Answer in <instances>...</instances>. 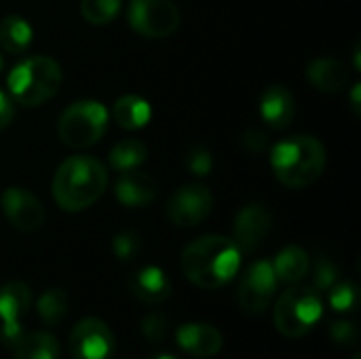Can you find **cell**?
I'll use <instances>...</instances> for the list:
<instances>
[{
    "instance_id": "cell-1",
    "label": "cell",
    "mask_w": 361,
    "mask_h": 359,
    "mask_svg": "<svg viewBox=\"0 0 361 359\" xmlns=\"http://www.w3.org/2000/svg\"><path fill=\"white\" fill-rule=\"evenodd\" d=\"M180 264L190 284L201 290H218L237 277L241 252L224 235H203L184 248Z\"/></svg>"
},
{
    "instance_id": "cell-2",
    "label": "cell",
    "mask_w": 361,
    "mask_h": 359,
    "mask_svg": "<svg viewBox=\"0 0 361 359\" xmlns=\"http://www.w3.org/2000/svg\"><path fill=\"white\" fill-rule=\"evenodd\" d=\"M106 165L95 157L74 154L57 167L51 182V193L63 212L76 214L95 205L106 193Z\"/></svg>"
},
{
    "instance_id": "cell-3",
    "label": "cell",
    "mask_w": 361,
    "mask_h": 359,
    "mask_svg": "<svg viewBox=\"0 0 361 359\" xmlns=\"http://www.w3.org/2000/svg\"><path fill=\"white\" fill-rule=\"evenodd\" d=\"M328 163L324 144L313 135H290L271 150L275 178L288 188H307L319 180Z\"/></svg>"
},
{
    "instance_id": "cell-4",
    "label": "cell",
    "mask_w": 361,
    "mask_h": 359,
    "mask_svg": "<svg viewBox=\"0 0 361 359\" xmlns=\"http://www.w3.org/2000/svg\"><path fill=\"white\" fill-rule=\"evenodd\" d=\"M61 66L49 55H34L17 63L8 78V95L13 102L34 108L49 102L61 87Z\"/></svg>"
},
{
    "instance_id": "cell-5",
    "label": "cell",
    "mask_w": 361,
    "mask_h": 359,
    "mask_svg": "<svg viewBox=\"0 0 361 359\" xmlns=\"http://www.w3.org/2000/svg\"><path fill=\"white\" fill-rule=\"evenodd\" d=\"M108 110L95 99L70 104L57 121V138L63 146L82 150L97 144L108 129Z\"/></svg>"
},
{
    "instance_id": "cell-6",
    "label": "cell",
    "mask_w": 361,
    "mask_h": 359,
    "mask_svg": "<svg viewBox=\"0 0 361 359\" xmlns=\"http://www.w3.org/2000/svg\"><path fill=\"white\" fill-rule=\"evenodd\" d=\"M324 303L319 292L307 286H294L286 290L275 305V328L288 339H302L307 336L315 324L322 320Z\"/></svg>"
},
{
    "instance_id": "cell-7",
    "label": "cell",
    "mask_w": 361,
    "mask_h": 359,
    "mask_svg": "<svg viewBox=\"0 0 361 359\" xmlns=\"http://www.w3.org/2000/svg\"><path fill=\"white\" fill-rule=\"evenodd\" d=\"M127 19L144 38H167L180 28V8L173 0H131Z\"/></svg>"
},
{
    "instance_id": "cell-8",
    "label": "cell",
    "mask_w": 361,
    "mask_h": 359,
    "mask_svg": "<svg viewBox=\"0 0 361 359\" xmlns=\"http://www.w3.org/2000/svg\"><path fill=\"white\" fill-rule=\"evenodd\" d=\"M214 195L205 184H184L167 201V218L173 226L192 229L212 214Z\"/></svg>"
},
{
    "instance_id": "cell-9",
    "label": "cell",
    "mask_w": 361,
    "mask_h": 359,
    "mask_svg": "<svg viewBox=\"0 0 361 359\" xmlns=\"http://www.w3.org/2000/svg\"><path fill=\"white\" fill-rule=\"evenodd\" d=\"M275 292H277V277L273 264L269 260H258L243 273L237 290V300L245 313L260 315L271 307Z\"/></svg>"
},
{
    "instance_id": "cell-10",
    "label": "cell",
    "mask_w": 361,
    "mask_h": 359,
    "mask_svg": "<svg viewBox=\"0 0 361 359\" xmlns=\"http://www.w3.org/2000/svg\"><path fill=\"white\" fill-rule=\"evenodd\" d=\"M2 214L8 220V224L21 233H38L44 226V207L42 203L25 188L21 186H8L0 195Z\"/></svg>"
},
{
    "instance_id": "cell-11",
    "label": "cell",
    "mask_w": 361,
    "mask_h": 359,
    "mask_svg": "<svg viewBox=\"0 0 361 359\" xmlns=\"http://www.w3.org/2000/svg\"><path fill=\"white\" fill-rule=\"evenodd\" d=\"M114 347L112 330L97 317L80 320L70 334V353L74 359H110Z\"/></svg>"
},
{
    "instance_id": "cell-12",
    "label": "cell",
    "mask_w": 361,
    "mask_h": 359,
    "mask_svg": "<svg viewBox=\"0 0 361 359\" xmlns=\"http://www.w3.org/2000/svg\"><path fill=\"white\" fill-rule=\"evenodd\" d=\"M273 231V214L264 203L245 205L233 224V241L241 254L256 252Z\"/></svg>"
},
{
    "instance_id": "cell-13",
    "label": "cell",
    "mask_w": 361,
    "mask_h": 359,
    "mask_svg": "<svg viewBox=\"0 0 361 359\" xmlns=\"http://www.w3.org/2000/svg\"><path fill=\"white\" fill-rule=\"evenodd\" d=\"M32 305V292L23 281H6L0 288V339L13 345L21 336V317Z\"/></svg>"
},
{
    "instance_id": "cell-14",
    "label": "cell",
    "mask_w": 361,
    "mask_h": 359,
    "mask_svg": "<svg viewBox=\"0 0 361 359\" xmlns=\"http://www.w3.org/2000/svg\"><path fill=\"white\" fill-rule=\"evenodd\" d=\"M114 195L121 205L140 209V207H148L154 203V199L159 195V186L150 174L140 171V167H137V169L121 171V176L114 184Z\"/></svg>"
},
{
    "instance_id": "cell-15",
    "label": "cell",
    "mask_w": 361,
    "mask_h": 359,
    "mask_svg": "<svg viewBox=\"0 0 361 359\" xmlns=\"http://www.w3.org/2000/svg\"><path fill=\"white\" fill-rule=\"evenodd\" d=\"M260 116L262 121L277 131H283L292 125L296 116V99L286 85H271L260 95Z\"/></svg>"
},
{
    "instance_id": "cell-16",
    "label": "cell",
    "mask_w": 361,
    "mask_h": 359,
    "mask_svg": "<svg viewBox=\"0 0 361 359\" xmlns=\"http://www.w3.org/2000/svg\"><path fill=\"white\" fill-rule=\"evenodd\" d=\"M176 341L184 353L197 359L218 355L224 345L220 330L209 324H184V326H180Z\"/></svg>"
},
{
    "instance_id": "cell-17",
    "label": "cell",
    "mask_w": 361,
    "mask_h": 359,
    "mask_svg": "<svg viewBox=\"0 0 361 359\" xmlns=\"http://www.w3.org/2000/svg\"><path fill=\"white\" fill-rule=\"evenodd\" d=\"M129 290L137 300H142L146 305H161L171 294V281L163 269L148 264V267H142L131 273Z\"/></svg>"
},
{
    "instance_id": "cell-18",
    "label": "cell",
    "mask_w": 361,
    "mask_h": 359,
    "mask_svg": "<svg viewBox=\"0 0 361 359\" xmlns=\"http://www.w3.org/2000/svg\"><path fill=\"white\" fill-rule=\"evenodd\" d=\"M307 80L324 93H338L351 83L349 68L334 57H317L307 66Z\"/></svg>"
},
{
    "instance_id": "cell-19",
    "label": "cell",
    "mask_w": 361,
    "mask_h": 359,
    "mask_svg": "<svg viewBox=\"0 0 361 359\" xmlns=\"http://www.w3.org/2000/svg\"><path fill=\"white\" fill-rule=\"evenodd\" d=\"M271 264H273L277 281H283V284H298L311 271V258L307 250H302L300 245L283 248Z\"/></svg>"
},
{
    "instance_id": "cell-20",
    "label": "cell",
    "mask_w": 361,
    "mask_h": 359,
    "mask_svg": "<svg viewBox=\"0 0 361 359\" xmlns=\"http://www.w3.org/2000/svg\"><path fill=\"white\" fill-rule=\"evenodd\" d=\"M150 116H152L150 104L144 97L133 95V93L121 95L112 106V118L118 123V127H123L127 131H137V129L146 127Z\"/></svg>"
},
{
    "instance_id": "cell-21",
    "label": "cell",
    "mask_w": 361,
    "mask_h": 359,
    "mask_svg": "<svg viewBox=\"0 0 361 359\" xmlns=\"http://www.w3.org/2000/svg\"><path fill=\"white\" fill-rule=\"evenodd\" d=\"M34 30L21 15H6L0 21V47L11 55H21L30 49Z\"/></svg>"
},
{
    "instance_id": "cell-22",
    "label": "cell",
    "mask_w": 361,
    "mask_h": 359,
    "mask_svg": "<svg viewBox=\"0 0 361 359\" xmlns=\"http://www.w3.org/2000/svg\"><path fill=\"white\" fill-rule=\"evenodd\" d=\"M15 359H59V343L49 332H30L21 334L13 343Z\"/></svg>"
},
{
    "instance_id": "cell-23",
    "label": "cell",
    "mask_w": 361,
    "mask_h": 359,
    "mask_svg": "<svg viewBox=\"0 0 361 359\" xmlns=\"http://www.w3.org/2000/svg\"><path fill=\"white\" fill-rule=\"evenodd\" d=\"M148 159V148L142 140H121L108 154V163L116 171H127V169H137L144 165Z\"/></svg>"
},
{
    "instance_id": "cell-24",
    "label": "cell",
    "mask_w": 361,
    "mask_h": 359,
    "mask_svg": "<svg viewBox=\"0 0 361 359\" xmlns=\"http://www.w3.org/2000/svg\"><path fill=\"white\" fill-rule=\"evenodd\" d=\"M36 313L47 326H57L68 313V294L61 288L47 290L36 303Z\"/></svg>"
},
{
    "instance_id": "cell-25",
    "label": "cell",
    "mask_w": 361,
    "mask_h": 359,
    "mask_svg": "<svg viewBox=\"0 0 361 359\" xmlns=\"http://www.w3.org/2000/svg\"><path fill=\"white\" fill-rule=\"evenodd\" d=\"M121 0H80V15L91 25H106L121 13Z\"/></svg>"
},
{
    "instance_id": "cell-26",
    "label": "cell",
    "mask_w": 361,
    "mask_h": 359,
    "mask_svg": "<svg viewBox=\"0 0 361 359\" xmlns=\"http://www.w3.org/2000/svg\"><path fill=\"white\" fill-rule=\"evenodd\" d=\"M142 250H144V237L133 229H125L116 233L112 239V252L123 262L135 260L142 254Z\"/></svg>"
},
{
    "instance_id": "cell-27",
    "label": "cell",
    "mask_w": 361,
    "mask_h": 359,
    "mask_svg": "<svg viewBox=\"0 0 361 359\" xmlns=\"http://www.w3.org/2000/svg\"><path fill=\"white\" fill-rule=\"evenodd\" d=\"M330 307L338 313H353L360 303V288L353 281H336L330 290Z\"/></svg>"
},
{
    "instance_id": "cell-28",
    "label": "cell",
    "mask_w": 361,
    "mask_h": 359,
    "mask_svg": "<svg viewBox=\"0 0 361 359\" xmlns=\"http://www.w3.org/2000/svg\"><path fill=\"white\" fill-rule=\"evenodd\" d=\"M184 167L192 174V176H199V178H205L212 174L214 169V154L207 146L195 142L186 148L184 152Z\"/></svg>"
},
{
    "instance_id": "cell-29",
    "label": "cell",
    "mask_w": 361,
    "mask_h": 359,
    "mask_svg": "<svg viewBox=\"0 0 361 359\" xmlns=\"http://www.w3.org/2000/svg\"><path fill=\"white\" fill-rule=\"evenodd\" d=\"M140 330L144 334V339L152 345H159L165 341L167 332H169V320L165 313H148L142 322H140Z\"/></svg>"
},
{
    "instance_id": "cell-30",
    "label": "cell",
    "mask_w": 361,
    "mask_h": 359,
    "mask_svg": "<svg viewBox=\"0 0 361 359\" xmlns=\"http://www.w3.org/2000/svg\"><path fill=\"white\" fill-rule=\"evenodd\" d=\"M338 281V267L328 256H319L313 264V290H330Z\"/></svg>"
},
{
    "instance_id": "cell-31",
    "label": "cell",
    "mask_w": 361,
    "mask_h": 359,
    "mask_svg": "<svg viewBox=\"0 0 361 359\" xmlns=\"http://www.w3.org/2000/svg\"><path fill=\"white\" fill-rule=\"evenodd\" d=\"M241 146L250 154H262L269 148V135L258 127H250L241 133Z\"/></svg>"
},
{
    "instance_id": "cell-32",
    "label": "cell",
    "mask_w": 361,
    "mask_h": 359,
    "mask_svg": "<svg viewBox=\"0 0 361 359\" xmlns=\"http://www.w3.org/2000/svg\"><path fill=\"white\" fill-rule=\"evenodd\" d=\"M330 336L338 345H355L357 343V328L349 320H338L330 324Z\"/></svg>"
},
{
    "instance_id": "cell-33",
    "label": "cell",
    "mask_w": 361,
    "mask_h": 359,
    "mask_svg": "<svg viewBox=\"0 0 361 359\" xmlns=\"http://www.w3.org/2000/svg\"><path fill=\"white\" fill-rule=\"evenodd\" d=\"M15 118V102L11 99V95H6L4 91H0V131L6 129Z\"/></svg>"
},
{
    "instance_id": "cell-34",
    "label": "cell",
    "mask_w": 361,
    "mask_h": 359,
    "mask_svg": "<svg viewBox=\"0 0 361 359\" xmlns=\"http://www.w3.org/2000/svg\"><path fill=\"white\" fill-rule=\"evenodd\" d=\"M360 87L361 85H353V97H351V106L355 110V116H360Z\"/></svg>"
},
{
    "instance_id": "cell-35",
    "label": "cell",
    "mask_w": 361,
    "mask_h": 359,
    "mask_svg": "<svg viewBox=\"0 0 361 359\" xmlns=\"http://www.w3.org/2000/svg\"><path fill=\"white\" fill-rule=\"evenodd\" d=\"M152 359H176L173 355H169V353H161V355H154Z\"/></svg>"
},
{
    "instance_id": "cell-36",
    "label": "cell",
    "mask_w": 361,
    "mask_h": 359,
    "mask_svg": "<svg viewBox=\"0 0 361 359\" xmlns=\"http://www.w3.org/2000/svg\"><path fill=\"white\" fill-rule=\"evenodd\" d=\"M351 359H361V358H360V353H355V355H353V358H351Z\"/></svg>"
},
{
    "instance_id": "cell-37",
    "label": "cell",
    "mask_w": 361,
    "mask_h": 359,
    "mask_svg": "<svg viewBox=\"0 0 361 359\" xmlns=\"http://www.w3.org/2000/svg\"><path fill=\"white\" fill-rule=\"evenodd\" d=\"M0 70H2V55H0Z\"/></svg>"
}]
</instances>
